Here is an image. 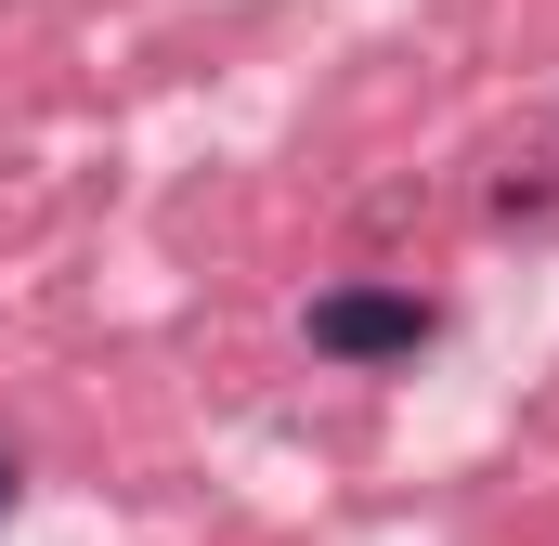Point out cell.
<instances>
[{
	"instance_id": "obj_1",
	"label": "cell",
	"mask_w": 559,
	"mask_h": 546,
	"mask_svg": "<svg viewBox=\"0 0 559 546\" xmlns=\"http://www.w3.org/2000/svg\"><path fill=\"white\" fill-rule=\"evenodd\" d=\"M429 339H442V312L417 286H325L312 299V352L325 365H417Z\"/></svg>"
},
{
	"instance_id": "obj_2",
	"label": "cell",
	"mask_w": 559,
	"mask_h": 546,
	"mask_svg": "<svg viewBox=\"0 0 559 546\" xmlns=\"http://www.w3.org/2000/svg\"><path fill=\"white\" fill-rule=\"evenodd\" d=\"M13 495H26V468H13V455H0V521H13Z\"/></svg>"
}]
</instances>
